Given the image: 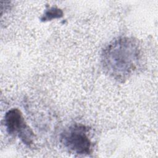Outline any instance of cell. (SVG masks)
<instances>
[{
    "label": "cell",
    "instance_id": "obj_4",
    "mask_svg": "<svg viewBox=\"0 0 158 158\" xmlns=\"http://www.w3.org/2000/svg\"><path fill=\"white\" fill-rule=\"evenodd\" d=\"M62 16V11L60 9L52 7L46 12L43 17L41 18V20L43 21L49 20L52 19L59 18Z\"/></svg>",
    "mask_w": 158,
    "mask_h": 158
},
{
    "label": "cell",
    "instance_id": "obj_3",
    "mask_svg": "<svg viewBox=\"0 0 158 158\" xmlns=\"http://www.w3.org/2000/svg\"><path fill=\"white\" fill-rule=\"evenodd\" d=\"M5 126L10 135H17L26 144L33 143L34 135L27 125L21 112L18 109H12L5 115Z\"/></svg>",
    "mask_w": 158,
    "mask_h": 158
},
{
    "label": "cell",
    "instance_id": "obj_2",
    "mask_svg": "<svg viewBox=\"0 0 158 158\" xmlns=\"http://www.w3.org/2000/svg\"><path fill=\"white\" fill-rule=\"evenodd\" d=\"M83 125L75 124L61 135V141L70 151L78 154H88L91 151V143Z\"/></svg>",
    "mask_w": 158,
    "mask_h": 158
},
{
    "label": "cell",
    "instance_id": "obj_1",
    "mask_svg": "<svg viewBox=\"0 0 158 158\" xmlns=\"http://www.w3.org/2000/svg\"><path fill=\"white\" fill-rule=\"evenodd\" d=\"M139 50L136 42L128 37L119 38L110 43L103 51L104 69L112 77L123 81L136 69Z\"/></svg>",
    "mask_w": 158,
    "mask_h": 158
}]
</instances>
